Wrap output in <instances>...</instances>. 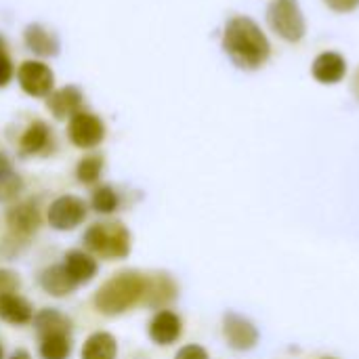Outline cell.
<instances>
[{"mask_svg":"<svg viewBox=\"0 0 359 359\" xmlns=\"http://www.w3.org/2000/svg\"><path fill=\"white\" fill-rule=\"evenodd\" d=\"M103 156L99 154H90V156H84L78 166H76V179L82 183V185H95L99 179H101V172H103Z\"/></svg>","mask_w":359,"mask_h":359,"instance_id":"cell-23","label":"cell"},{"mask_svg":"<svg viewBox=\"0 0 359 359\" xmlns=\"http://www.w3.org/2000/svg\"><path fill=\"white\" fill-rule=\"evenodd\" d=\"M34 330L36 334L42 339V337H50V334H69L72 332V322L57 309H40L36 316H34Z\"/></svg>","mask_w":359,"mask_h":359,"instance_id":"cell-19","label":"cell"},{"mask_svg":"<svg viewBox=\"0 0 359 359\" xmlns=\"http://www.w3.org/2000/svg\"><path fill=\"white\" fill-rule=\"evenodd\" d=\"M67 137L80 149H95L105 139V124L90 111H78L67 122Z\"/></svg>","mask_w":359,"mask_h":359,"instance_id":"cell-6","label":"cell"},{"mask_svg":"<svg viewBox=\"0 0 359 359\" xmlns=\"http://www.w3.org/2000/svg\"><path fill=\"white\" fill-rule=\"evenodd\" d=\"M0 320L11 326H27L34 320V307L17 292L0 297Z\"/></svg>","mask_w":359,"mask_h":359,"instance_id":"cell-18","label":"cell"},{"mask_svg":"<svg viewBox=\"0 0 359 359\" xmlns=\"http://www.w3.org/2000/svg\"><path fill=\"white\" fill-rule=\"evenodd\" d=\"M267 21L269 27L286 42H299L307 32L305 17L297 0H271Z\"/></svg>","mask_w":359,"mask_h":359,"instance_id":"cell-4","label":"cell"},{"mask_svg":"<svg viewBox=\"0 0 359 359\" xmlns=\"http://www.w3.org/2000/svg\"><path fill=\"white\" fill-rule=\"evenodd\" d=\"M72 337L69 334H50L40 339V358L42 359H69L72 355Z\"/></svg>","mask_w":359,"mask_h":359,"instance_id":"cell-21","label":"cell"},{"mask_svg":"<svg viewBox=\"0 0 359 359\" xmlns=\"http://www.w3.org/2000/svg\"><path fill=\"white\" fill-rule=\"evenodd\" d=\"M17 80L29 97H48L55 86V74L42 61H23L17 69Z\"/></svg>","mask_w":359,"mask_h":359,"instance_id":"cell-7","label":"cell"},{"mask_svg":"<svg viewBox=\"0 0 359 359\" xmlns=\"http://www.w3.org/2000/svg\"><path fill=\"white\" fill-rule=\"evenodd\" d=\"M0 359H4V351H2V347H0Z\"/></svg>","mask_w":359,"mask_h":359,"instance_id":"cell-31","label":"cell"},{"mask_svg":"<svg viewBox=\"0 0 359 359\" xmlns=\"http://www.w3.org/2000/svg\"><path fill=\"white\" fill-rule=\"evenodd\" d=\"M223 334H225L227 345L236 351H248V349L257 347V343H259L257 326L250 320H246L233 311L225 313V318H223Z\"/></svg>","mask_w":359,"mask_h":359,"instance_id":"cell-10","label":"cell"},{"mask_svg":"<svg viewBox=\"0 0 359 359\" xmlns=\"http://www.w3.org/2000/svg\"><path fill=\"white\" fill-rule=\"evenodd\" d=\"M223 50L240 69H259L271 55L265 32L246 15L231 17L223 32Z\"/></svg>","mask_w":359,"mask_h":359,"instance_id":"cell-1","label":"cell"},{"mask_svg":"<svg viewBox=\"0 0 359 359\" xmlns=\"http://www.w3.org/2000/svg\"><path fill=\"white\" fill-rule=\"evenodd\" d=\"M82 244L86 252L105 261H122L130 255V231L118 221L93 223L84 236Z\"/></svg>","mask_w":359,"mask_h":359,"instance_id":"cell-3","label":"cell"},{"mask_svg":"<svg viewBox=\"0 0 359 359\" xmlns=\"http://www.w3.org/2000/svg\"><path fill=\"white\" fill-rule=\"evenodd\" d=\"M8 359H32V355L25 349H17V351H13V355Z\"/></svg>","mask_w":359,"mask_h":359,"instance_id":"cell-30","label":"cell"},{"mask_svg":"<svg viewBox=\"0 0 359 359\" xmlns=\"http://www.w3.org/2000/svg\"><path fill=\"white\" fill-rule=\"evenodd\" d=\"M179 294V288L175 280L168 273H151L147 276V288L143 297V305L151 309H168L170 303H175Z\"/></svg>","mask_w":359,"mask_h":359,"instance_id":"cell-13","label":"cell"},{"mask_svg":"<svg viewBox=\"0 0 359 359\" xmlns=\"http://www.w3.org/2000/svg\"><path fill=\"white\" fill-rule=\"evenodd\" d=\"M15 76V65L6 53V46H4V38L0 36V88H4Z\"/></svg>","mask_w":359,"mask_h":359,"instance_id":"cell-25","label":"cell"},{"mask_svg":"<svg viewBox=\"0 0 359 359\" xmlns=\"http://www.w3.org/2000/svg\"><path fill=\"white\" fill-rule=\"evenodd\" d=\"M175 359H210L208 351L200 345H185L177 351Z\"/></svg>","mask_w":359,"mask_h":359,"instance_id":"cell-27","label":"cell"},{"mask_svg":"<svg viewBox=\"0 0 359 359\" xmlns=\"http://www.w3.org/2000/svg\"><path fill=\"white\" fill-rule=\"evenodd\" d=\"M311 74L322 84H337L347 74V61L341 53H334V50L320 53L311 65Z\"/></svg>","mask_w":359,"mask_h":359,"instance_id":"cell-14","label":"cell"},{"mask_svg":"<svg viewBox=\"0 0 359 359\" xmlns=\"http://www.w3.org/2000/svg\"><path fill=\"white\" fill-rule=\"evenodd\" d=\"M82 105H84V95L78 86L72 84L57 88L46 97V107L57 120H69L72 116L82 111Z\"/></svg>","mask_w":359,"mask_h":359,"instance_id":"cell-12","label":"cell"},{"mask_svg":"<svg viewBox=\"0 0 359 359\" xmlns=\"http://www.w3.org/2000/svg\"><path fill=\"white\" fill-rule=\"evenodd\" d=\"M25 46L40 57H55L59 53V38L40 23H29L23 32Z\"/></svg>","mask_w":359,"mask_h":359,"instance_id":"cell-17","label":"cell"},{"mask_svg":"<svg viewBox=\"0 0 359 359\" xmlns=\"http://www.w3.org/2000/svg\"><path fill=\"white\" fill-rule=\"evenodd\" d=\"M320 359H337V358H320Z\"/></svg>","mask_w":359,"mask_h":359,"instance_id":"cell-32","label":"cell"},{"mask_svg":"<svg viewBox=\"0 0 359 359\" xmlns=\"http://www.w3.org/2000/svg\"><path fill=\"white\" fill-rule=\"evenodd\" d=\"M88 215V206L82 198L78 196H59L57 200L50 202L46 219L48 225L57 231H72L78 225L84 223Z\"/></svg>","mask_w":359,"mask_h":359,"instance_id":"cell-5","label":"cell"},{"mask_svg":"<svg viewBox=\"0 0 359 359\" xmlns=\"http://www.w3.org/2000/svg\"><path fill=\"white\" fill-rule=\"evenodd\" d=\"M181 332H183V322L172 309L156 311L154 318L147 324L149 339L160 347H168V345L177 343L181 339Z\"/></svg>","mask_w":359,"mask_h":359,"instance_id":"cell-11","label":"cell"},{"mask_svg":"<svg viewBox=\"0 0 359 359\" xmlns=\"http://www.w3.org/2000/svg\"><path fill=\"white\" fill-rule=\"evenodd\" d=\"M11 170H13V164L8 160V156L6 154H0V177L6 175V172H11Z\"/></svg>","mask_w":359,"mask_h":359,"instance_id":"cell-29","label":"cell"},{"mask_svg":"<svg viewBox=\"0 0 359 359\" xmlns=\"http://www.w3.org/2000/svg\"><path fill=\"white\" fill-rule=\"evenodd\" d=\"M120 206V196L111 185H97L90 196V208L97 215H111Z\"/></svg>","mask_w":359,"mask_h":359,"instance_id":"cell-22","label":"cell"},{"mask_svg":"<svg viewBox=\"0 0 359 359\" xmlns=\"http://www.w3.org/2000/svg\"><path fill=\"white\" fill-rule=\"evenodd\" d=\"M63 267L65 271L69 273V278L78 284V286H84L88 282H93V278L97 276L99 271V265L95 261V257L86 250H69L65 257H63Z\"/></svg>","mask_w":359,"mask_h":359,"instance_id":"cell-15","label":"cell"},{"mask_svg":"<svg viewBox=\"0 0 359 359\" xmlns=\"http://www.w3.org/2000/svg\"><path fill=\"white\" fill-rule=\"evenodd\" d=\"M40 223H42V215H40V208L34 200L17 202L6 210V227L15 240L17 238L19 240L32 238L38 231Z\"/></svg>","mask_w":359,"mask_h":359,"instance_id":"cell-8","label":"cell"},{"mask_svg":"<svg viewBox=\"0 0 359 359\" xmlns=\"http://www.w3.org/2000/svg\"><path fill=\"white\" fill-rule=\"evenodd\" d=\"M55 149V137L44 120H32L19 137V156L36 158L48 156Z\"/></svg>","mask_w":359,"mask_h":359,"instance_id":"cell-9","label":"cell"},{"mask_svg":"<svg viewBox=\"0 0 359 359\" xmlns=\"http://www.w3.org/2000/svg\"><path fill=\"white\" fill-rule=\"evenodd\" d=\"M118 358V343L114 339V334L99 330L93 332L82 347L80 359H116Z\"/></svg>","mask_w":359,"mask_h":359,"instance_id":"cell-20","label":"cell"},{"mask_svg":"<svg viewBox=\"0 0 359 359\" xmlns=\"http://www.w3.org/2000/svg\"><path fill=\"white\" fill-rule=\"evenodd\" d=\"M145 288H147V276L141 271L126 269V271L114 273L95 292V299H93L95 309L107 318L122 316L135 305L143 303Z\"/></svg>","mask_w":359,"mask_h":359,"instance_id":"cell-2","label":"cell"},{"mask_svg":"<svg viewBox=\"0 0 359 359\" xmlns=\"http://www.w3.org/2000/svg\"><path fill=\"white\" fill-rule=\"evenodd\" d=\"M21 191H23V179L15 170L0 177V204L15 202Z\"/></svg>","mask_w":359,"mask_h":359,"instance_id":"cell-24","label":"cell"},{"mask_svg":"<svg viewBox=\"0 0 359 359\" xmlns=\"http://www.w3.org/2000/svg\"><path fill=\"white\" fill-rule=\"evenodd\" d=\"M21 286V280L15 271L11 269H0V297L15 294Z\"/></svg>","mask_w":359,"mask_h":359,"instance_id":"cell-26","label":"cell"},{"mask_svg":"<svg viewBox=\"0 0 359 359\" xmlns=\"http://www.w3.org/2000/svg\"><path fill=\"white\" fill-rule=\"evenodd\" d=\"M38 280H40V288H42L46 294L57 297V299H61V297H69V294L78 288V284H76V282L69 278V273L65 271L63 263H59V265H50V267L42 269Z\"/></svg>","mask_w":359,"mask_h":359,"instance_id":"cell-16","label":"cell"},{"mask_svg":"<svg viewBox=\"0 0 359 359\" xmlns=\"http://www.w3.org/2000/svg\"><path fill=\"white\" fill-rule=\"evenodd\" d=\"M324 2L337 13H349L359 6V0H324Z\"/></svg>","mask_w":359,"mask_h":359,"instance_id":"cell-28","label":"cell"}]
</instances>
